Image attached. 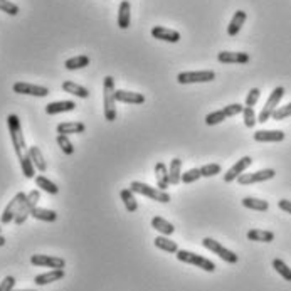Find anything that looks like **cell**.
<instances>
[{
	"mask_svg": "<svg viewBox=\"0 0 291 291\" xmlns=\"http://www.w3.org/2000/svg\"><path fill=\"white\" fill-rule=\"evenodd\" d=\"M246 19H248V15H246V12H244V10H237V12L232 15V19H231L229 26H228V34H229L231 37H234V36H237V34H239V31L242 29Z\"/></svg>",
	"mask_w": 291,
	"mask_h": 291,
	"instance_id": "obj_22",
	"label": "cell"
},
{
	"mask_svg": "<svg viewBox=\"0 0 291 291\" xmlns=\"http://www.w3.org/2000/svg\"><path fill=\"white\" fill-rule=\"evenodd\" d=\"M182 160L180 159H172L170 162V168H168V180H170V185H178L182 182Z\"/></svg>",
	"mask_w": 291,
	"mask_h": 291,
	"instance_id": "obj_26",
	"label": "cell"
},
{
	"mask_svg": "<svg viewBox=\"0 0 291 291\" xmlns=\"http://www.w3.org/2000/svg\"><path fill=\"white\" fill-rule=\"evenodd\" d=\"M62 278H64V270H51L48 273H44V275H37L34 278V283H36L37 286H46V284L59 281Z\"/></svg>",
	"mask_w": 291,
	"mask_h": 291,
	"instance_id": "obj_21",
	"label": "cell"
},
{
	"mask_svg": "<svg viewBox=\"0 0 291 291\" xmlns=\"http://www.w3.org/2000/svg\"><path fill=\"white\" fill-rule=\"evenodd\" d=\"M4 244H5V237H4V236H0V248H2Z\"/></svg>",
	"mask_w": 291,
	"mask_h": 291,
	"instance_id": "obj_48",
	"label": "cell"
},
{
	"mask_svg": "<svg viewBox=\"0 0 291 291\" xmlns=\"http://www.w3.org/2000/svg\"><path fill=\"white\" fill-rule=\"evenodd\" d=\"M152 228L155 231H159L162 236H170L175 232V228H173L172 222H168L164 217H160V215H156V217L152 219Z\"/></svg>",
	"mask_w": 291,
	"mask_h": 291,
	"instance_id": "obj_25",
	"label": "cell"
},
{
	"mask_svg": "<svg viewBox=\"0 0 291 291\" xmlns=\"http://www.w3.org/2000/svg\"><path fill=\"white\" fill-rule=\"evenodd\" d=\"M253 165V159L251 156H242L241 160H237L234 165H232L228 172L224 173V182H234V180H237V177L241 175V173L246 172V168H249Z\"/></svg>",
	"mask_w": 291,
	"mask_h": 291,
	"instance_id": "obj_13",
	"label": "cell"
},
{
	"mask_svg": "<svg viewBox=\"0 0 291 291\" xmlns=\"http://www.w3.org/2000/svg\"><path fill=\"white\" fill-rule=\"evenodd\" d=\"M76 108V103L68 100V101H54L46 104V113L48 115H59V113H66V111H73Z\"/></svg>",
	"mask_w": 291,
	"mask_h": 291,
	"instance_id": "obj_20",
	"label": "cell"
},
{
	"mask_svg": "<svg viewBox=\"0 0 291 291\" xmlns=\"http://www.w3.org/2000/svg\"><path fill=\"white\" fill-rule=\"evenodd\" d=\"M19 291H36V289H19Z\"/></svg>",
	"mask_w": 291,
	"mask_h": 291,
	"instance_id": "obj_49",
	"label": "cell"
},
{
	"mask_svg": "<svg viewBox=\"0 0 291 291\" xmlns=\"http://www.w3.org/2000/svg\"><path fill=\"white\" fill-rule=\"evenodd\" d=\"M0 231H2V228H0Z\"/></svg>",
	"mask_w": 291,
	"mask_h": 291,
	"instance_id": "obj_50",
	"label": "cell"
},
{
	"mask_svg": "<svg viewBox=\"0 0 291 291\" xmlns=\"http://www.w3.org/2000/svg\"><path fill=\"white\" fill-rule=\"evenodd\" d=\"M202 175H200V168H190V170H187L185 173H182V182L184 184H194L197 182Z\"/></svg>",
	"mask_w": 291,
	"mask_h": 291,
	"instance_id": "obj_42",
	"label": "cell"
},
{
	"mask_svg": "<svg viewBox=\"0 0 291 291\" xmlns=\"http://www.w3.org/2000/svg\"><path fill=\"white\" fill-rule=\"evenodd\" d=\"M26 197H27V194H24V192H19V194H15L14 199L9 202V206L4 209L2 215H0V222H2V224H10V222H12V220L15 219L17 211H19L20 204L26 200Z\"/></svg>",
	"mask_w": 291,
	"mask_h": 291,
	"instance_id": "obj_10",
	"label": "cell"
},
{
	"mask_svg": "<svg viewBox=\"0 0 291 291\" xmlns=\"http://www.w3.org/2000/svg\"><path fill=\"white\" fill-rule=\"evenodd\" d=\"M152 36L159 40H165V42H172L175 44L180 40V34L173 29H167V27H162V26H155L152 29Z\"/></svg>",
	"mask_w": 291,
	"mask_h": 291,
	"instance_id": "obj_16",
	"label": "cell"
},
{
	"mask_svg": "<svg viewBox=\"0 0 291 291\" xmlns=\"http://www.w3.org/2000/svg\"><path fill=\"white\" fill-rule=\"evenodd\" d=\"M276 172L273 168H264V170L259 172H253V173H241L237 177V182L241 185H251V184H258V182H266V180L275 178Z\"/></svg>",
	"mask_w": 291,
	"mask_h": 291,
	"instance_id": "obj_9",
	"label": "cell"
},
{
	"mask_svg": "<svg viewBox=\"0 0 291 291\" xmlns=\"http://www.w3.org/2000/svg\"><path fill=\"white\" fill-rule=\"evenodd\" d=\"M40 200V192L39 190H31L27 194L26 197V200L20 204V207H19V211H17L15 214V219H14V222L17 226H22L26 222V219L31 215L32 212V209L34 207H37V202Z\"/></svg>",
	"mask_w": 291,
	"mask_h": 291,
	"instance_id": "obj_5",
	"label": "cell"
},
{
	"mask_svg": "<svg viewBox=\"0 0 291 291\" xmlns=\"http://www.w3.org/2000/svg\"><path fill=\"white\" fill-rule=\"evenodd\" d=\"M259 96H261V91L258 88H253L251 91L248 93V96H246V106L253 108L254 104L259 101Z\"/></svg>",
	"mask_w": 291,
	"mask_h": 291,
	"instance_id": "obj_44",
	"label": "cell"
},
{
	"mask_svg": "<svg viewBox=\"0 0 291 291\" xmlns=\"http://www.w3.org/2000/svg\"><path fill=\"white\" fill-rule=\"evenodd\" d=\"M217 61L222 64H246L249 62V54H246V52L222 51L217 54Z\"/></svg>",
	"mask_w": 291,
	"mask_h": 291,
	"instance_id": "obj_14",
	"label": "cell"
},
{
	"mask_svg": "<svg viewBox=\"0 0 291 291\" xmlns=\"http://www.w3.org/2000/svg\"><path fill=\"white\" fill-rule=\"evenodd\" d=\"M36 185L40 190L48 192V194H51V195H56L57 192H59V187H57L52 180H49L48 177H44V175H37L36 177Z\"/></svg>",
	"mask_w": 291,
	"mask_h": 291,
	"instance_id": "obj_33",
	"label": "cell"
},
{
	"mask_svg": "<svg viewBox=\"0 0 291 291\" xmlns=\"http://www.w3.org/2000/svg\"><path fill=\"white\" fill-rule=\"evenodd\" d=\"M19 162H20L22 173H24V175H26L27 178H34V177H36V167H34L32 160H31V156H29L27 153H26V155H22L20 159H19Z\"/></svg>",
	"mask_w": 291,
	"mask_h": 291,
	"instance_id": "obj_35",
	"label": "cell"
},
{
	"mask_svg": "<svg viewBox=\"0 0 291 291\" xmlns=\"http://www.w3.org/2000/svg\"><path fill=\"white\" fill-rule=\"evenodd\" d=\"M89 62L91 59L88 56H74L64 62V66H66V69H69V71H76V69H83L86 66H89Z\"/></svg>",
	"mask_w": 291,
	"mask_h": 291,
	"instance_id": "obj_32",
	"label": "cell"
},
{
	"mask_svg": "<svg viewBox=\"0 0 291 291\" xmlns=\"http://www.w3.org/2000/svg\"><path fill=\"white\" fill-rule=\"evenodd\" d=\"M202 246L206 249H209V251H212L214 254H217L220 259L226 261V263H229V264H236L237 261H239L236 253H232L231 249L224 248L222 244H220L219 241L212 239V237H206V239L202 241Z\"/></svg>",
	"mask_w": 291,
	"mask_h": 291,
	"instance_id": "obj_6",
	"label": "cell"
},
{
	"mask_svg": "<svg viewBox=\"0 0 291 291\" xmlns=\"http://www.w3.org/2000/svg\"><path fill=\"white\" fill-rule=\"evenodd\" d=\"M155 177H156V187L160 190H167L168 185H170V180H168V168L164 162H156L155 164Z\"/></svg>",
	"mask_w": 291,
	"mask_h": 291,
	"instance_id": "obj_19",
	"label": "cell"
},
{
	"mask_svg": "<svg viewBox=\"0 0 291 291\" xmlns=\"http://www.w3.org/2000/svg\"><path fill=\"white\" fill-rule=\"evenodd\" d=\"M153 244H155V248H159L160 251H165V253L175 254V253L178 251L177 242L172 241V239H168L167 236H159V237H156V239L153 241Z\"/></svg>",
	"mask_w": 291,
	"mask_h": 291,
	"instance_id": "obj_29",
	"label": "cell"
},
{
	"mask_svg": "<svg viewBox=\"0 0 291 291\" xmlns=\"http://www.w3.org/2000/svg\"><path fill=\"white\" fill-rule=\"evenodd\" d=\"M130 189L135 192V194L140 195H145V197H150L152 200L156 202H162V204H168L172 200L170 194L167 190H160V189H155V187H150L148 184H143V182H138V180H133L130 184Z\"/></svg>",
	"mask_w": 291,
	"mask_h": 291,
	"instance_id": "obj_3",
	"label": "cell"
},
{
	"mask_svg": "<svg viewBox=\"0 0 291 291\" xmlns=\"http://www.w3.org/2000/svg\"><path fill=\"white\" fill-rule=\"evenodd\" d=\"M7 125H9V133H10V140H12V147L15 150V155L20 159L26 150V138H24V133H22V125H20L19 116L9 115Z\"/></svg>",
	"mask_w": 291,
	"mask_h": 291,
	"instance_id": "obj_2",
	"label": "cell"
},
{
	"mask_svg": "<svg viewBox=\"0 0 291 291\" xmlns=\"http://www.w3.org/2000/svg\"><path fill=\"white\" fill-rule=\"evenodd\" d=\"M215 79V73L211 69L206 71H184L177 74V81L180 84H192V83H211Z\"/></svg>",
	"mask_w": 291,
	"mask_h": 291,
	"instance_id": "obj_8",
	"label": "cell"
},
{
	"mask_svg": "<svg viewBox=\"0 0 291 291\" xmlns=\"http://www.w3.org/2000/svg\"><path fill=\"white\" fill-rule=\"evenodd\" d=\"M242 206L246 209H251V211H259V212H266L267 209H270V204H267L266 200L254 199V197H244Z\"/></svg>",
	"mask_w": 291,
	"mask_h": 291,
	"instance_id": "obj_31",
	"label": "cell"
},
{
	"mask_svg": "<svg viewBox=\"0 0 291 291\" xmlns=\"http://www.w3.org/2000/svg\"><path fill=\"white\" fill-rule=\"evenodd\" d=\"M242 118H244V125H246L248 128H254L256 123H258V116H256V113H254V108L244 106Z\"/></svg>",
	"mask_w": 291,
	"mask_h": 291,
	"instance_id": "obj_38",
	"label": "cell"
},
{
	"mask_svg": "<svg viewBox=\"0 0 291 291\" xmlns=\"http://www.w3.org/2000/svg\"><path fill=\"white\" fill-rule=\"evenodd\" d=\"M220 172H222V167H220L219 164H207V165L200 167V175L202 177H215Z\"/></svg>",
	"mask_w": 291,
	"mask_h": 291,
	"instance_id": "obj_40",
	"label": "cell"
},
{
	"mask_svg": "<svg viewBox=\"0 0 291 291\" xmlns=\"http://www.w3.org/2000/svg\"><path fill=\"white\" fill-rule=\"evenodd\" d=\"M62 91L69 93V95L73 96H78V98H83V100H86V98L89 96V91L84 88V86H79L76 83H73V81H64L62 83Z\"/></svg>",
	"mask_w": 291,
	"mask_h": 291,
	"instance_id": "obj_27",
	"label": "cell"
},
{
	"mask_svg": "<svg viewBox=\"0 0 291 291\" xmlns=\"http://www.w3.org/2000/svg\"><path fill=\"white\" fill-rule=\"evenodd\" d=\"M57 135H78V133H84L86 125L81 121H66V123L57 125Z\"/></svg>",
	"mask_w": 291,
	"mask_h": 291,
	"instance_id": "obj_17",
	"label": "cell"
},
{
	"mask_svg": "<svg viewBox=\"0 0 291 291\" xmlns=\"http://www.w3.org/2000/svg\"><path fill=\"white\" fill-rule=\"evenodd\" d=\"M177 259L180 263H185V264H192V266H197L200 270L207 271V273H214L215 271V264L212 263L211 259L204 258V256H199L195 253H190V251H184V249H178L175 253Z\"/></svg>",
	"mask_w": 291,
	"mask_h": 291,
	"instance_id": "obj_4",
	"label": "cell"
},
{
	"mask_svg": "<svg viewBox=\"0 0 291 291\" xmlns=\"http://www.w3.org/2000/svg\"><path fill=\"white\" fill-rule=\"evenodd\" d=\"M248 239L256 242H271L275 241V234L271 231H264V229H251L248 231Z\"/></svg>",
	"mask_w": 291,
	"mask_h": 291,
	"instance_id": "obj_28",
	"label": "cell"
},
{
	"mask_svg": "<svg viewBox=\"0 0 291 291\" xmlns=\"http://www.w3.org/2000/svg\"><path fill=\"white\" fill-rule=\"evenodd\" d=\"M27 155L31 156L32 164H34V167H36V170H39V172L48 170V164H46L44 155H42V152H40L39 147H36V145H34V147H29Z\"/></svg>",
	"mask_w": 291,
	"mask_h": 291,
	"instance_id": "obj_24",
	"label": "cell"
},
{
	"mask_svg": "<svg viewBox=\"0 0 291 291\" xmlns=\"http://www.w3.org/2000/svg\"><path fill=\"white\" fill-rule=\"evenodd\" d=\"M273 267H275V271L278 273L279 276H281L283 279H286V281H291V267L284 263L283 259H273Z\"/></svg>",
	"mask_w": 291,
	"mask_h": 291,
	"instance_id": "obj_36",
	"label": "cell"
},
{
	"mask_svg": "<svg viewBox=\"0 0 291 291\" xmlns=\"http://www.w3.org/2000/svg\"><path fill=\"white\" fill-rule=\"evenodd\" d=\"M0 10L5 14H9V15L19 14V7H17L14 2H10V0H0Z\"/></svg>",
	"mask_w": 291,
	"mask_h": 291,
	"instance_id": "obj_43",
	"label": "cell"
},
{
	"mask_svg": "<svg viewBox=\"0 0 291 291\" xmlns=\"http://www.w3.org/2000/svg\"><path fill=\"white\" fill-rule=\"evenodd\" d=\"M131 5L128 0H123L120 4V9H118V27L120 29H128L130 27V22H131Z\"/></svg>",
	"mask_w": 291,
	"mask_h": 291,
	"instance_id": "obj_23",
	"label": "cell"
},
{
	"mask_svg": "<svg viewBox=\"0 0 291 291\" xmlns=\"http://www.w3.org/2000/svg\"><path fill=\"white\" fill-rule=\"evenodd\" d=\"M14 286H15V278L5 276L4 281L0 283V291H14Z\"/></svg>",
	"mask_w": 291,
	"mask_h": 291,
	"instance_id": "obj_46",
	"label": "cell"
},
{
	"mask_svg": "<svg viewBox=\"0 0 291 291\" xmlns=\"http://www.w3.org/2000/svg\"><path fill=\"white\" fill-rule=\"evenodd\" d=\"M116 101L128 103V104H143L145 103V96L142 95V93L118 89V91H116Z\"/></svg>",
	"mask_w": 291,
	"mask_h": 291,
	"instance_id": "obj_18",
	"label": "cell"
},
{
	"mask_svg": "<svg viewBox=\"0 0 291 291\" xmlns=\"http://www.w3.org/2000/svg\"><path fill=\"white\" fill-rule=\"evenodd\" d=\"M278 207L284 211L286 214H291V200H286V199H281L278 202Z\"/></svg>",
	"mask_w": 291,
	"mask_h": 291,
	"instance_id": "obj_47",
	"label": "cell"
},
{
	"mask_svg": "<svg viewBox=\"0 0 291 291\" xmlns=\"http://www.w3.org/2000/svg\"><path fill=\"white\" fill-rule=\"evenodd\" d=\"M31 263L39 267H52V270H64L66 261L62 258H56V256L48 254H34L31 258Z\"/></svg>",
	"mask_w": 291,
	"mask_h": 291,
	"instance_id": "obj_12",
	"label": "cell"
},
{
	"mask_svg": "<svg viewBox=\"0 0 291 291\" xmlns=\"http://www.w3.org/2000/svg\"><path fill=\"white\" fill-rule=\"evenodd\" d=\"M135 192H133L131 189H123L120 192L121 199H123V204H125V209L128 212H135L138 209V204H137V199H135Z\"/></svg>",
	"mask_w": 291,
	"mask_h": 291,
	"instance_id": "obj_34",
	"label": "cell"
},
{
	"mask_svg": "<svg viewBox=\"0 0 291 291\" xmlns=\"http://www.w3.org/2000/svg\"><path fill=\"white\" fill-rule=\"evenodd\" d=\"M254 140L259 143H278L284 140V133L281 130H259L254 133Z\"/></svg>",
	"mask_w": 291,
	"mask_h": 291,
	"instance_id": "obj_15",
	"label": "cell"
},
{
	"mask_svg": "<svg viewBox=\"0 0 291 291\" xmlns=\"http://www.w3.org/2000/svg\"><path fill=\"white\" fill-rule=\"evenodd\" d=\"M31 217L37 219V220H44V222H54L57 219V214L54 211H49V209H42V207H34L31 212Z\"/></svg>",
	"mask_w": 291,
	"mask_h": 291,
	"instance_id": "obj_30",
	"label": "cell"
},
{
	"mask_svg": "<svg viewBox=\"0 0 291 291\" xmlns=\"http://www.w3.org/2000/svg\"><path fill=\"white\" fill-rule=\"evenodd\" d=\"M222 109L226 111V115H228V118H231V116H236V115L242 113L244 106H242V104H239V103H232V104H229V106H226Z\"/></svg>",
	"mask_w": 291,
	"mask_h": 291,
	"instance_id": "obj_45",
	"label": "cell"
},
{
	"mask_svg": "<svg viewBox=\"0 0 291 291\" xmlns=\"http://www.w3.org/2000/svg\"><path fill=\"white\" fill-rule=\"evenodd\" d=\"M56 142H57V145H59L61 150H62V152L66 153V155H73V153H74V147H73L71 140L68 138V135H57Z\"/></svg>",
	"mask_w": 291,
	"mask_h": 291,
	"instance_id": "obj_39",
	"label": "cell"
},
{
	"mask_svg": "<svg viewBox=\"0 0 291 291\" xmlns=\"http://www.w3.org/2000/svg\"><path fill=\"white\" fill-rule=\"evenodd\" d=\"M224 120H228V115H226L224 109H217V111H212L206 116V123L209 126H214V125H219L222 123Z\"/></svg>",
	"mask_w": 291,
	"mask_h": 291,
	"instance_id": "obj_37",
	"label": "cell"
},
{
	"mask_svg": "<svg viewBox=\"0 0 291 291\" xmlns=\"http://www.w3.org/2000/svg\"><path fill=\"white\" fill-rule=\"evenodd\" d=\"M283 96H284V88H283V86H278V88L273 89V93L270 95V98H267V101H266V104H264V108L261 109V113H259V116H258V121H259V123H266V121L271 118Z\"/></svg>",
	"mask_w": 291,
	"mask_h": 291,
	"instance_id": "obj_7",
	"label": "cell"
},
{
	"mask_svg": "<svg viewBox=\"0 0 291 291\" xmlns=\"http://www.w3.org/2000/svg\"><path fill=\"white\" fill-rule=\"evenodd\" d=\"M288 116H291V103L284 104V106H278L271 118L276 120V121H281V120H286Z\"/></svg>",
	"mask_w": 291,
	"mask_h": 291,
	"instance_id": "obj_41",
	"label": "cell"
},
{
	"mask_svg": "<svg viewBox=\"0 0 291 291\" xmlns=\"http://www.w3.org/2000/svg\"><path fill=\"white\" fill-rule=\"evenodd\" d=\"M116 89H115V78L106 76L103 81V106H104V120L115 121L116 120Z\"/></svg>",
	"mask_w": 291,
	"mask_h": 291,
	"instance_id": "obj_1",
	"label": "cell"
},
{
	"mask_svg": "<svg viewBox=\"0 0 291 291\" xmlns=\"http://www.w3.org/2000/svg\"><path fill=\"white\" fill-rule=\"evenodd\" d=\"M12 88H14V93H19V95H29V96H37V98H46L49 95V89L46 88V86L22 83V81L14 83Z\"/></svg>",
	"mask_w": 291,
	"mask_h": 291,
	"instance_id": "obj_11",
	"label": "cell"
}]
</instances>
